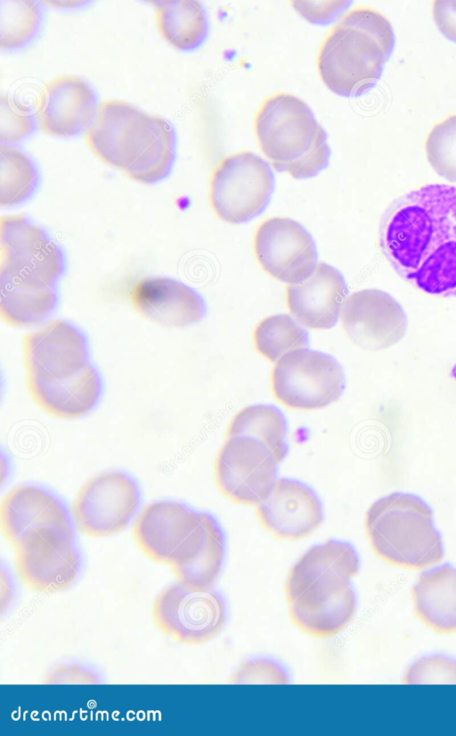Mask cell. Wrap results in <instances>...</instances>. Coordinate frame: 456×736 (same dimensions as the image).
<instances>
[{
	"label": "cell",
	"instance_id": "6da1fadb",
	"mask_svg": "<svg viewBox=\"0 0 456 736\" xmlns=\"http://www.w3.org/2000/svg\"><path fill=\"white\" fill-rule=\"evenodd\" d=\"M379 247L403 280L431 295L456 296V186L428 184L391 203Z\"/></svg>",
	"mask_w": 456,
	"mask_h": 736
},
{
	"label": "cell",
	"instance_id": "7a4b0ae2",
	"mask_svg": "<svg viewBox=\"0 0 456 736\" xmlns=\"http://www.w3.org/2000/svg\"><path fill=\"white\" fill-rule=\"evenodd\" d=\"M139 550L154 562L166 564L188 585L214 584L225 556L224 533L210 513L174 500L147 504L132 528Z\"/></svg>",
	"mask_w": 456,
	"mask_h": 736
},
{
	"label": "cell",
	"instance_id": "3957f363",
	"mask_svg": "<svg viewBox=\"0 0 456 736\" xmlns=\"http://www.w3.org/2000/svg\"><path fill=\"white\" fill-rule=\"evenodd\" d=\"M360 559L352 544L328 540L306 550L291 567L286 597L294 624L307 634L326 638L341 632L357 607L352 579Z\"/></svg>",
	"mask_w": 456,
	"mask_h": 736
},
{
	"label": "cell",
	"instance_id": "277c9868",
	"mask_svg": "<svg viewBox=\"0 0 456 736\" xmlns=\"http://www.w3.org/2000/svg\"><path fill=\"white\" fill-rule=\"evenodd\" d=\"M85 140L103 162L147 185L167 178L175 158L173 125L120 100L99 103Z\"/></svg>",
	"mask_w": 456,
	"mask_h": 736
},
{
	"label": "cell",
	"instance_id": "5b68a950",
	"mask_svg": "<svg viewBox=\"0 0 456 736\" xmlns=\"http://www.w3.org/2000/svg\"><path fill=\"white\" fill-rule=\"evenodd\" d=\"M389 21L375 9L347 12L322 41L317 68L325 86L344 97L359 96L379 79L395 46Z\"/></svg>",
	"mask_w": 456,
	"mask_h": 736
},
{
	"label": "cell",
	"instance_id": "8992f818",
	"mask_svg": "<svg viewBox=\"0 0 456 736\" xmlns=\"http://www.w3.org/2000/svg\"><path fill=\"white\" fill-rule=\"evenodd\" d=\"M254 130L261 151L279 172L305 179L329 164L327 134L308 104L294 95L276 93L265 98L256 113Z\"/></svg>",
	"mask_w": 456,
	"mask_h": 736
},
{
	"label": "cell",
	"instance_id": "52a82bcc",
	"mask_svg": "<svg viewBox=\"0 0 456 736\" xmlns=\"http://www.w3.org/2000/svg\"><path fill=\"white\" fill-rule=\"evenodd\" d=\"M364 524L373 551L390 564L422 569L444 558L433 511L417 495L394 492L379 498L367 510Z\"/></svg>",
	"mask_w": 456,
	"mask_h": 736
},
{
	"label": "cell",
	"instance_id": "ba28073f",
	"mask_svg": "<svg viewBox=\"0 0 456 736\" xmlns=\"http://www.w3.org/2000/svg\"><path fill=\"white\" fill-rule=\"evenodd\" d=\"M274 190L270 165L259 155L241 151L224 157L209 180V202L216 215L229 224L259 216Z\"/></svg>",
	"mask_w": 456,
	"mask_h": 736
},
{
	"label": "cell",
	"instance_id": "9c48e42d",
	"mask_svg": "<svg viewBox=\"0 0 456 736\" xmlns=\"http://www.w3.org/2000/svg\"><path fill=\"white\" fill-rule=\"evenodd\" d=\"M272 391L282 405L300 410L321 409L344 393L346 378L339 362L330 354L308 348L291 351L275 364Z\"/></svg>",
	"mask_w": 456,
	"mask_h": 736
},
{
	"label": "cell",
	"instance_id": "30bf717a",
	"mask_svg": "<svg viewBox=\"0 0 456 736\" xmlns=\"http://www.w3.org/2000/svg\"><path fill=\"white\" fill-rule=\"evenodd\" d=\"M152 616L158 628L172 639L200 645L224 629L228 608L224 596L212 586L195 588L177 582L158 594Z\"/></svg>",
	"mask_w": 456,
	"mask_h": 736
},
{
	"label": "cell",
	"instance_id": "8fae6325",
	"mask_svg": "<svg viewBox=\"0 0 456 736\" xmlns=\"http://www.w3.org/2000/svg\"><path fill=\"white\" fill-rule=\"evenodd\" d=\"M141 493L137 484L121 471H106L88 479L71 506L76 527L91 537L124 531L136 514Z\"/></svg>",
	"mask_w": 456,
	"mask_h": 736
},
{
	"label": "cell",
	"instance_id": "7c38bea8",
	"mask_svg": "<svg viewBox=\"0 0 456 736\" xmlns=\"http://www.w3.org/2000/svg\"><path fill=\"white\" fill-rule=\"evenodd\" d=\"M14 549L17 574L34 591H61L79 574L81 556L74 531L43 529L27 536Z\"/></svg>",
	"mask_w": 456,
	"mask_h": 736
},
{
	"label": "cell",
	"instance_id": "4fadbf2b",
	"mask_svg": "<svg viewBox=\"0 0 456 736\" xmlns=\"http://www.w3.org/2000/svg\"><path fill=\"white\" fill-rule=\"evenodd\" d=\"M279 464L263 442L248 435L226 437L216 459V482L232 501L256 506L278 479Z\"/></svg>",
	"mask_w": 456,
	"mask_h": 736
},
{
	"label": "cell",
	"instance_id": "5bb4252c",
	"mask_svg": "<svg viewBox=\"0 0 456 736\" xmlns=\"http://www.w3.org/2000/svg\"><path fill=\"white\" fill-rule=\"evenodd\" d=\"M0 246V269L20 278L56 286L64 274L61 248L25 215L1 217Z\"/></svg>",
	"mask_w": 456,
	"mask_h": 736
},
{
	"label": "cell",
	"instance_id": "9a60e30c",
	"mask_svg": "<svg viewBox=\"0 0 456 736\" xmlns=\"http://www.w3.org/2000/svg\"><path fill=\"white\" fill-rule=\"evenodd\" d=\"M254 252L273 278L289 285L307 279L317 267L315 242L307 229L289 218H271L257 227Z\"/></svg>",
	"mask_w": 456,
	"mask_h": 736
},
{
	"label": "cell",
	"instance_id": "2e32d148",
	"mask_svg": "<svg viewBox=\"0 0 456 736\" xmlns=\"http://www.w3.org/2000/svg\"><path fill=\"white\" fill-rule=\"evenodd\" d=\"M23 360L28 376L54 381L75 375L89 361L85 334L72 323L54 319L23 340Z\"/></svg>",
	"mask_w": 456,
	"mask_h": 736
},
{
	"label": "cell",
	"instance_id": "e0dca14e",
	"mask_svg": "<svg viewBox=\"0 0 456 736\" xmlns=\"http://www.w3.org/2000/svg\"><path fill=\"white\" fill-rule=\"evenodd\" d=\"M341 319L350 341L369 351L391 347L407 330L403 307L389 294L379 289L353 293L343 307Z\"/></svg>",
	"mask_w": 456,
	"mask_h": 736
},
{
	"label": "cell",
	"instance_id": "ac0fdd59",
	"mask_svg": "<svg viewBox=\"0 0 456 736\" xmlns=\"http://www.w3.org/2000/svg\"><path fill=\"white\" fill-rule=\"evenodd\" d=\"M262 526L274 537L297 541L311 534L324 520L322 503L306 484L293 478H278L256 505Z\"/></svg>",
	"mask_w": 456,
	"mask_h": 736
},
{
	"label": "cell",
	"instance_id": "d6986e66",
	"mask_svg": "<svg viewBox=\"0 0 456 736\" xmlns=\"http://www.w3.org/2000/svg\"><path fill=\"white\" fill-rule=\"evenodd\" d=\"M98 104L93 87L85 79L74 75L56 76L41 91L37 124L53 136H75L90 127Z\"/></svg>",
	"mask_w": 456,
	"mask_h": 736
},
{
	"label": "cell",
	"instance_id": "ffe728a7",
	"mask_svg": "<svg viewBox=\"0 0 456 736\" xmlns=\"http://www.w3.org/2000/svg\"><path fill=\"white\" fill-rule=\"evenodd\" d=\"M0 525L4 537L13 547L43 529L73 531L71 517L55 495L25 484L12 487L2 499Z\"/></svg>",
	"mask_w": 456,
	"mask_h": 736
},
{
	"label": "cell",
	"instance_id": "44dd1931",
	"mask_svg": "<svg viewBox=\"0 0 456 736\" xmlns=\"http://www.w3.org/2000/svg\"><path fill=\"white\" fill-rule=\"evenodd\" d=\"M130 301L140 316L167 327L194 325L207 313L206 302L195 289L167 277L141 279L134 285Z\"/></svg>",
	"mask_w": 456,
	"mask_h": 736
},
{
	"label": "cell",
	"instance_id": "7402d4cb",
	"mask_svg": "<svg viewBox=\"0 0 456 736\" xmlns=\"http://www.w3.org/2000/svg\"><path fill=\"white\" fill-rule=\"evenodd\" d=\"M347 295L341 272L322 261L307 279L287 287L286 303L293 318L304 327L330 329L337 324Z\"/></svg>",
	"mask_w": 456,
	"mask_h": 736
},
{
	"label": "cell",
	"instance_id": "603a6c76",
	"mask_svg": "<svg viewBox=\"0 0 456 736\" xmlns=\"http://www.w3.org/2000/svg\"><path fill=\"white\" fill-rule=\"evenodd\" d=\"M27 385L31 398L44 411L62 419L87 415L102 393L101 377L91 363L61 380L45 381L27 376Z\"/></svg>",
	"mask_w": 456,
	"mask_h": 736
},
{
	"label": "cell",
	"instance_id": "cb8c5ba5",
	"mask_svg": "<svg viewBox=\"0 0 456 736\" xmlns=\"http://www.w3.org/2000/svg\"><path fill=\"white\" fill-rule=\"evenodd\" d=\"M415 615L433 631L456 633V568L450 564L421 574L413 586Z\"/></svg>",
	"mask_w": 456,
	"mask_h": 736
},
{
	"label": "cell",
	"instance_id": "d4e9b609",
	"mask_svg": "<svg viewBox=\"0 0 456 736\" xmlns=\"http://www.w3.org/2000/svg\"><path fill=\"white\" fill-rule=\"evenodd\" d=\"M57 301L56 286L24 280L0 269V316L7 325H38L53 312Z\"/></svg>",
	"mask_w": 456,
	"mask_h": 736
},
{
	"label": "cell",
	"instance_id": "484cf974",
	"mask_svg": "<svg viewBox=\"0 0 456 736\" xmlns=\"http://www.w3.org/2000/svg\"><path fill=\"white\" fill-rule=\"evenodd\" d=\"M156 22L159 34L173 47L196 49L208 37V18L204 5L196 0H157Z\"/></svg>",
	"mask_w": 456,
	"mask_h": 736
},
{
	"label": "cell",
	"instance_id": "4316f807",
	"mask_svg": "<svg viewBox=\"0 0 456 736\" xmlns=\"http://www.w3.org/2000/svg\"><path fill=\"white\" fill-rule=\"evenodd\" d=\"M287 434L286 418L278 408L268 404H253L244 407L232 417L226 437H254L263 442L281 463L289 454Z\"/></svg>",
	"mask_w": 456,
	"mask_h": 736
},
{
	"label": "cell",
	"instance_id": "83f0119b",
	"mask_svg": "<svg viewBox=\"0 0 456 736\" xmlns=\"http://www.w3.org/2000/svg\"><path fill=\"white\" fill-rule=\"evenodd\" d=\"M38 173L34 161L12 145L0 144V205L12 207L35 192Z\"/></svg>",
	"mask_w": 456,
	"mask_h": 736
},
{
	"label": "cell",
	"instance_id": "f1b7e54d",
	"mask_svg": "<svg viewBox=\"0 0 456 736\" xmlns=\"http://www.w3.org/2000/svg\"><path fill=\"white\" fill-rule=\"evenodd\" d=\"M256 350L271 362L286 353L307 348L309 335L302 324L288 314H274L263 318L255 327Z\"/></svg>",
	"mask_w": 456,
	"mask_h": 736
},
{
	"label": "cell",
	"instance_id": "f546056e",
	"mask_svg": "<svg viewBox=\"0 0 456 736\" xmlns=\"http://www.w3.org/2000/svg\"><path fill=\"white\" fill-rule=\"evenodd\" d=\"M42 10L34 0L0 1V47L15 50L28 44L37 33Z\"/></svg>",
	"mask_w": 456,
	"mask_h": 736
},
{
	"label": "cell",
	"instance_id": "4dcf8cb0",
	"mask_svg": "<svg viewBox=\"0 0 456 736\" xmlns=\"http://www.w3.org/2000/svg\"><path fill=\"white\" fill-rule=\"evenodd\" d=\"M425 151L435 171L456 182V114L433 127L427 137Z\"/></svg>",
	"mask_w": 456,
	"mask_h": 736
},
{
	"label": "cell",
	"instance_id": "1f68e13d",
	"mask_svg": "<svg viewBox=\"0 0 456 736\" xmlns=\"http://www.w3.org/2000/svg\"><path fill=\"white\" fill-rule=\"evenodd\" d=\"M37 117L32 110L15 98L0 97V143L14 145L28 137L35 130Z\"/></svg>",
	"mask_w": 456,
	"mask_h": 736
},
{
	"label": "cell",
	"instance_id": "d6a6232c",
	"mask_svg": "<svg viewBox=\"0 0 456 736\" xmlns=\"http://www.w3.org/2000/svg\"><path fill=\"white\" fill-rule=\"evenodd\" d=\"M404 683H456V659L441 654L424 657L407 669Z\"/></svg>",
	"mask_w": 456,
	"mask_h": 736
},
{
	"label": "cell",
	"instance_id": "836d02e7",
	"mask_svg": "<svg viewBox=\"0 0 456 736\" xmlns=\"http://www.w3.org/2000/svg\"><path fill=\"white\" fill-rule=\"evenodd\" d=\"M233 683H275L286 684L289 682L288 671L276 660L257 657L241 663L233 674Z\"/></svg>",
	"mask_w": 456,
	"mask_h": 736
},
{
	"label": "cell",
	"instance_id": "e575fe53",
	"mask_svg": "<svg viewBox=\"0 0 456 736\" xmlns=\"http://www.w3.org/2000/svg\"><path fill=\"white\" fill-rule=\"evenodd\" d=\"M44 682L50 684H97L101 679L94 669L84 664L64 663L50 670Z\"/></svg>",
	"mask_w": 456,
	"mask_h": 736
},
{
	"label": "cell",
	"instance_id": "d590c367",
	"mask_svg": "<svg viewBox=\"0 0 456 736\" xmlns=\"http://www.w3.org/2000/svg\"><path fill=\"white\" fill-rule=\"evenodd\" d=\"M293 4L294 7L306 20L322 24L333 21L336 15L342 12L343 9L346 7L345 4L346 2H337L336 4H333V2H330L329 4L324 2H318L314 4L313 2L297 1Z\"/></svg>",
	"mask_w": 456,
	"mask_h": 736
},
{
	"label": "cell",
	"instance_id": "8d00e7d4",
	"mask_svg": "<svg viewBox=\"0 0 456 736\" xmlns=\"http://www.w3.org/2000/svg\"><path fill=\"white\" fill-rule=\"evenodd\" d=\"M432 15L440 32L448 39L456 42V1L433 2Z\"/></svg>",
	"mask_w": 456,
	"mask_h": 736
}]
</instances>
